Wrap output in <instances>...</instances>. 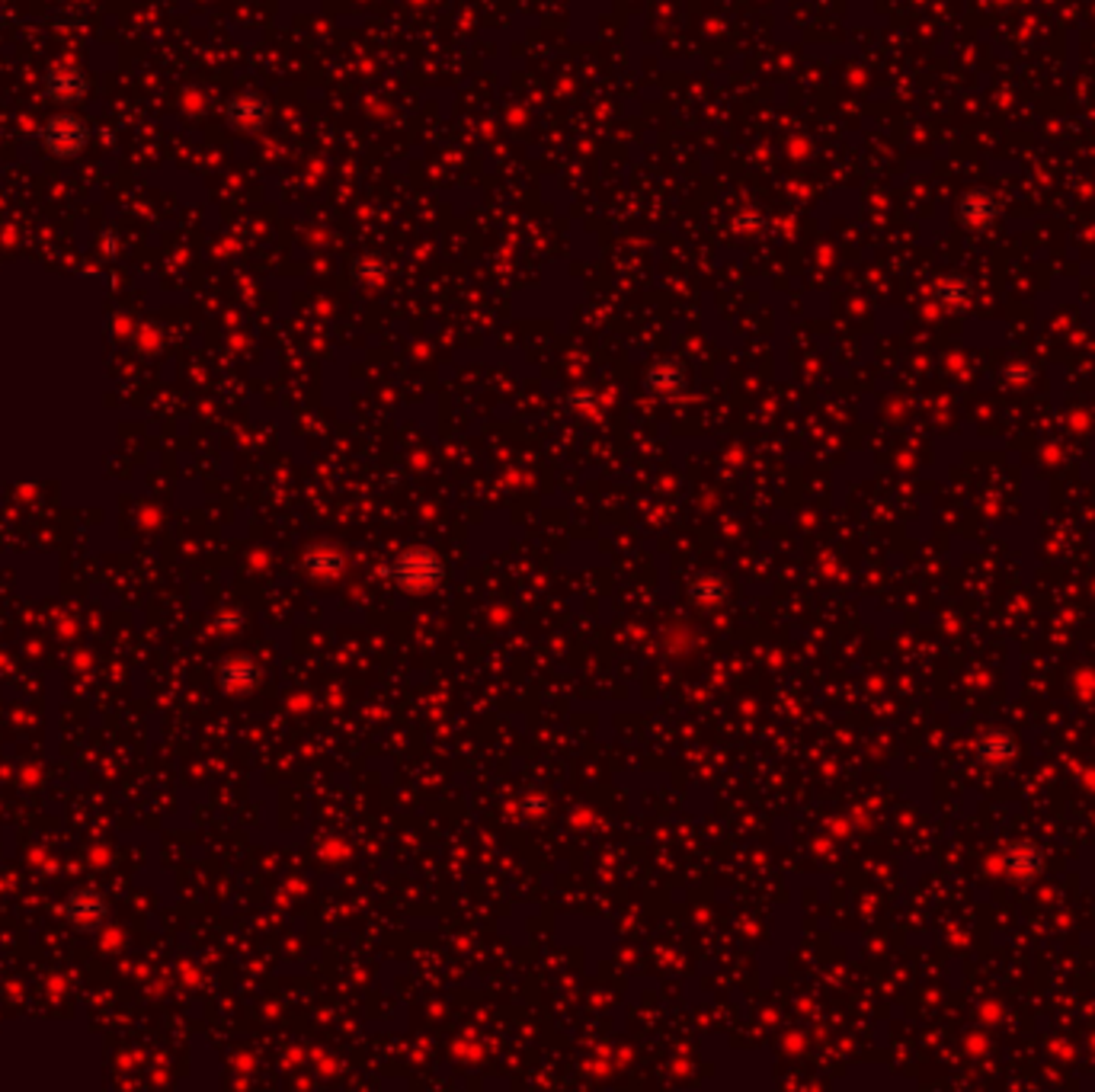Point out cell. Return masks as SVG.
<instances>
[{
  "mask_svg": "<svg viewBox=\"0 0 1095 1092\" xmlns=\"http://www.w3.org/2000/svg\"><path fill=\"white\" fill-rule=\"evenodd\" d=\"M42 144L55 158H74L87 144V126L74 116H55L42 129Z\"/></svg>",
  "mask_w": 1095,
  "mask_h": 1092,
  "instance_id": "6da1fadb",
  "label": "cell"
},
{
  "mask_svg": "<svg viewBox=\"0 0 1095 1092\" xmlns=\"http://www.w3.org/2000/svg\"><path fill=\"white\" fill-rule=\"evenodd\" d=\"M45 90H48V96H55V99H62V103H71V99L84 96L87 81H84V74L74 71V68H59V71L48 74Z\"/></svg>",
  "mask_w": 1095,
  "mask_h": 1092,
  "instance_id": "7a4b0ae2",
  "label": "cell"
},
{
  "mask_svg": "<svg viewBox=\"0 0 1095 1092\" xmlns=\"http://www.w3.org/2000/svg\"><path fill=\"white\" fill-rule=\"evenodd\" d=\"M102 910H107V907H102V901H99L93 891H81V894L71 897V916H74L81 926L102 919Z\"/></svg>",
  "mask_w": 1095,
  "mask_h": 1092,
  "instance_id": "3957f363",
  "label": "cell"
},
{
  "mask_svg": "<svg viewBox=\"0 0 1095 1092\" xmlns=\"http://www.w3.org/2000/svg\"><path fill=\"white\" fill-rule=\"evenodd\" d=\"M980 199H983V192H977V196H971V199L964 202V219H967L971 225H983V222H989V219L997 215V205H994V202H980Z\"/></svg>",
  "mask_w": 1095,
  "mask_h": 1092,
  "instance_id": "277c9868",
  "label": "cell"
}]
</instances>
